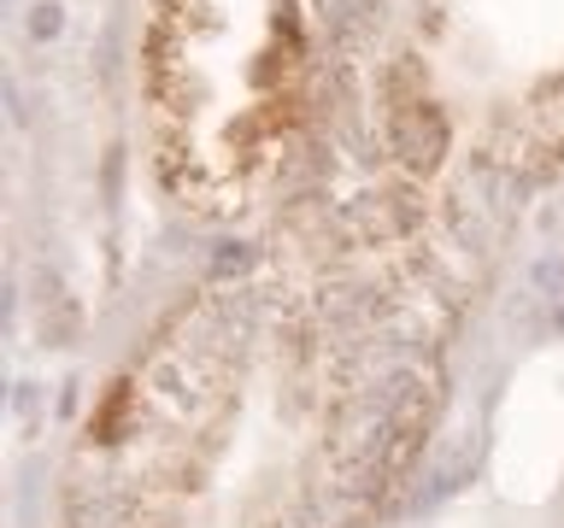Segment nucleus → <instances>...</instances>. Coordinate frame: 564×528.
Instances as JSON below:
<instances>
[{
    "label": "nucleus",
    "mask_w": 564,
    "mask_h": 528,
    "mask_svg": "<svg viewBox=\"0 0 564 528\" xmlns=\"http://www.w3.org/2000/svg\"><path fill=\"white\" fill-rule=\"evenodd\" d=\"M324 0H153L148 141L188 211L247 218L289 176L324 106Z\"/></svg>",
    "instance_id": "nucleus-2"
},
{
    "label": "nucleus",
    "mask_w": 564,
    "mask_h": 528,
    "mask_svg": "<svg viewBox=\"0 0 564 528\" xmlns=\"http://www.w3.org/2000/svg\"><path fill=\"white\" fill-rule=\"evenodd\" d=\"M341 59L382 176L564 165V0H352Z\"/></svg>",
    "instance_id": "nucleus-1"
}]
</instances>
